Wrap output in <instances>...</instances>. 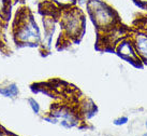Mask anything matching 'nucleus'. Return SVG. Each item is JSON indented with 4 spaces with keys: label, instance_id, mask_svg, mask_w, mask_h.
<instances>
[{
    "label": "nucleus",
    "instance_id": "nucleus-9",
    "mask_svg": "<svg viewBox=\"0 0 147 136\" xmlns=\"http://www.w3.org/2000/svg\"><path fill=\"white\" fill-rule=\"evenodd\" d=\"M145 128H146V131H147V120L145 121ZM145 135H147V133H145Z\"/></svg>",
    "mask_w": 147,
    "mask_h": 136
},
{
    "label": "nucleus",
    "instance_id": "nucleus-2",
    "mask_svg": "<svg viewBox=\"0 0 147 136\" xmlns=\"http://www.w3.org/2000/svg\"><path fill=\"white\" fill-rule=\"evenodd\" d=\"M115 50H116V52H117L119 56H121L123 58L129 61V62H141L139 55L136 53V50H135V46L133 44L132 39H123V40H120L116 44V49Z\"/></svg>",
    "mask_w": 147,
    "mask_h": 136
},
{
    "label": "nucleus",
    "instance_id": "nucleus-3",
    "mask_svg": "<svg viewBox=\"0 0 147 136\" xmlns=\"http://www.w3.org/2000/svg\"><path fill=\"white\" fill-rule=\"evenodd\" d=\"M131 39L141 62L147 64V33H136Z\"/></svg>",
    "mask_w": 147,
    "mask_h": 136
},
{
    "label": "nucleus",
    "instance_id": "nucleus-8",
    "mask_svg": "<svg viewBox=\"0 0 147 136\" xmlns=\"http://www.w3.org/2000/svg\"><path fill=\"white\" fill-rule=\"evenodd\" d=\"M80 3H84V2H86V1H88V0H78Z\"/></svg>",
    "mask_w": 147,
    "mask_h": 136
},
{
    "label": "nucleus",
    "instance_id": "nucleus-5",
    "mask_svg": "<svg viewBox=\"0 0 147 136\" xmlns=\"http://www.w3.org/2000/svg\"><path fill=\"white\" fill-rule=\"evenodd\" d=\"M0 93L5 96V97H15L18 94V87H16V84H11L7 87L0 89Z\"/></svg>",
    "mask_w": 147,
    "mask_h": 136
},
{
    "label": "nucleus",
    "instance_id": "nucleus-4",
    "mask_svg": "<svg viewBox=\"0 0 147 136\" xmlns=\"http://www.w3.org/2000/svg\"><path fill=\"white\" fill-rule=\"evenodd\" d=\"M81 18L78 17L76 13H69L65 18V28L71 35L78 33V29L81 27L80 24Z\"/></svg>",
    "mask_w": 147,
    "mask_h": 136
},
{
    "label": "nucleus",
    "instance_id": "nucleus-1",
    "mask_svg": "<svg viewBox=\"0 0 147 136\" xmlns=\"http://www.w3.org/2000/svg\"><path fill=\"white\" fill-rule=\"evenodd\" d=\"M88 11L98 28L107 29L115 25L116 14L114 10L102 0H90L88 2Z\"/></svg>",
    "mask_w": 147,
    "mask_h": 136
},
{
    "label": "nucleus",
    "instance_id": "nucleus-10",
    "mask_svg": "<svg viewBox=\"0 0 147 136\" xmlns=\"http://www.w3.org/2000/svg\"><path fill=\"white\" fill-rule=\"evenodd\" d=\"M140 1H141V2H146L147 3V0H140Z\"/></svg>",
    "mask_w": 147,
    "mask_h": 136
},
{
    "label": "nucleus",
    "instance_id": "nucleus-6",
    "mask_svg": "<svg viewBox=\"0 0 147 136\" xmlns=\"http://www.w3.org/2000/svg\"><path fill=\"white\" fill-rule=\"evenodd\" d=\"M129 122V118L126 117V115H121V117H118L113 121V124L114 125H117V126H121V125H125Z\"/></svg>",
    "mask_w": 147,
    "mask_h": 136
},
{
    "label": "nucleus",
    "instance_id": "nucleus-7",
    "mask_svg": "<svg viewBox=\"0 0 147 136\" xmlns=\"http://www.w3.org/2000/svg\"><path fill=\"white\" fill-rule=\"evenodd\" d=\"M28 102H29V104H30V107L32 108L33 112H34V113H39V111H40V105L38 104L37 100L33 98H29Z\"/></svg>",
    "mask_w": 147,
    "mask_h": 136
}]
</instances>
